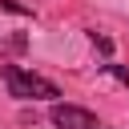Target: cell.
Masks as SVG:
<instances>
[{
	"mask_svg": "<svg viewBox=\"0 0 129 129\" xmlns=\"http://www.w3.org/2000/svg\"><path fill=\"white\" fill-rule=\"evenodd\" d=\"M0 77H4V85H8V97H16V101H56V97H60V89H56L48 77L32 73V69L0 64Z\"/></svg>",
	"mask_w": 129,
	"mask_h": 129,
	"instance_id": "obj_1",
	"label": "cell"
},
{
	"mask_svg": "<svg viewBox=\"0 0 129 129\" xmlns=\"http://www.w3.org/2000/svg\"><path fill=\"white\" fill-rule=\"evenodd\" d=\"M48 121H52L56 129H97V117H93L89 109H81V105H64V101H52Z\"/></svg>",
	"mask_w": 129,
	"mask_h": 129,
	"instance_id": "obj_2",
	"label": "cell"
},
{
	"mask_svg": "<svg viewBox=\"0 0 129 129\" xmlns=\"http://www.w3.org/2000/svg\"><path fill=\"white\" fill-rule=\"evenodd\" d=\"M105 69H109V73H113L121 85H129V69H121V64H105Z\"/></svg>",
	"mask_w": 129,
	"mask_h": 129,
	"instance_id": "obj_3",
	"label": "cell"
},
{
	"mask_svg": "<svg viewBox=\"0 0 129 129\" xmlns=\"http://www.w3.org/2000/svg\"><path fill=\"white\" fill-rule=\"evenodd\" d=\"M93 44H97V48H101V52H113V44H109V40H105V36H97V32H93Z\"/></svg>",
	"mask_w": 129,
	"mask_h": 129,
	"instance_id": "obj_4",
	"label": "cell"
}]
</instances>
